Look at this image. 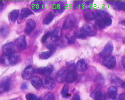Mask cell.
Returning <instances> with one entry per match:
<instances>
[{
    "label": "cell",
    "mask_w": 125,
    "mask_h": 100,
    "mask_svg": "<svg viewBox=\"0 0 125 100\" xmlns=\"http://www.w3.org/2000/svg\"><path fill=\"white\" fill-rule=\"evenodd\" d=\"M15 44L19 50H22L25 49L27 46V41L25 36L21 35L15 39Z\"/></svg>",
    "instance_id": "30bf717a"
},
{
    "label": "cell",
    "mask_w": 125,
    "mask_h": 100,
    "mask_svg": "<svg viewBox=\"0 0 125 100\" xmlns=\"http://www.w3.org/2000/svg\"><path fill=\"white\" fill-rule=\"evenodd\" d=\"M31 84L36 89L39 90L42 86V80L39 76L34 75L31 78Z\"/></svg>",
    "instance_id": "ac0fdd59"
},
{
    "label": "cell",
    "mask_w": 125,
    "mask_h": 100,
    "mask_svg": "<svg viewBox=\"0 0 125 100\" xmlns=\"http://www.w3.org/2000/svg\"><path fill=\"white\" fill-rule=\"evenodd\" d=\"M103 63L104 66L109 69L114 68L116 66V60L115 57L112 56L104 58Z\"/></svg>",
    "instance_id": "8992f818"
},
{
    "label": "cell",
    "mask_w": 125,
    "mask_h": 100,
    "mask_svg": "<svg viewBox=\"0 0 125 100\" xmlns=\"http://www.w3.org/2000/svg\"><path fill=\"white\" fill-rule=\"evenodd\" d=\"M12 81L9 77H5L1 81L0 90L1 93H4L9 91L12 86Z\"/></svg>",
    "instance_id": "7a4b0ae2"
},
{
    "label": "cell",
    "mask_w": 125,
    "mask_h": 100,
    "mask_svg": "<svg viewBox=\"0 0 125 100\" xmlns=\"http://www.w3.org/2000/svg\"><path fill=\"white\" fill-rule=\"evenodd\" d=\"M33 14V12L29 9L23 8L21 10L20 14V18L21 19L26 18L30 15Z\"/></svg>",
    "instance_id": "603a6c76"
},
{
    "label": "cell",
    "mask_w": 125,
    "mask_h": 100,
    "mask_svg": "<svg viewBox=\"0 0 125 100\" xmlns=\"http://www.w3.org/2000/svg\"><path fill=\"white\" fill-rule=\"evenodd\" d=\"M121 86L123 88H125V82H122V84H121Z\"/></svg>",
    "instance_id": "b9f144b4"
},
{
    "label": "cell",
    "mask_w": 125,
    "mask_h": 100,
    "mask_svg": "<svg viewBox=\"0 0 125 100\" xmlns=\"http://www.w3.org/2000/svg\"><path fill=\"white\" fill-rule=\"evenodd\" d=\"M72 100H81L80 96L78 94H74L72 98Z\"/></svg>",
    "instance_id": "8d00e7d4"
},
{
    "label": "cell",
    "mask_w": 125,
    "mask_h": 100,
    "mask_svg": "<svg viewBox=\"0 0 125 100\" xmlns=\"http://www.w3.org/2000/svg\"><path fill=\"white\" fill-rule=\"evenodd\" d=\"M28 85L26 83H24L22 84V86H21V89L22 90H25L27 89Z\"/></svg>",
    "instance_id": "74e56055"
},
{
    "label": "cell",
    "mask_w": 125,
    "mask_h": 100,
    "mask_svg": "<svg viewBox=\"0 0 125 100\" xmlns=\"http://www.w3.org/2000/svg\"><path fill=\"white\" fill-rule=\"evenodd\" d=\"M55 97L54 93L48 92L44 97V100H55Z\"/></svg>",
    "instance_id": "836d02e7"
},
{
    "label": "cell",
    "mask_w": 125,
    "mask_h": 100,
    "mask_svg": "<svg viewBox=\"0 0 125 100\" xmlns=\"http://www.w3.org/2000/svg\"><path fill=\"white\" fill-rule=\"evenodd\" d=\"M82 30L87 36H93L97 34L96 27L93 24L90 23H87L84 24Z\"/></svg>",
    "instance_id": "3957f363"
},
{
    "label": "cell",
    "mask_w": 125,
    "mask_h": 100,
    "mask_svg": "<svg viewBox=\"0 0 125 100\" xmlns=\"http://www.w3.org/2000/svg\"><path fill=\"white\" fill-rule=\"evenodd\" d=\"M4 54L7 56L11 55L15 53V48L14 43L10 42L6 44L2 48Z\"/></svg>",
    "instance_id": "52a82bcc"
},
{
    "label": "cell",
    "mask_w": 125,
    "mask_h": 100,
    "mask_svg": "<svg viewBox=\"0 0 125 100\" xmlns=\"http://www.w3.org/2000/svg\"><path fill=\"white\" fill-rule=\"evenodd\" d=\"M62 31L61 29L57 27L52 32L51 39L52 41L55 42H58L60 40L62 37Z\"/></svg>",
    "instance_id": "e0dca14e"
},
{
    "label": "cell",
    "mask_w": 125,
    "mask_h": 100,
    "mask_svg": "<svg viewBox=\"0 0 125 100\" xmlns=\"http://www.w3.org/2000/svg\"><path fill=\"white\" fill-rule=\"evenodd\" d=\"M112 19L109 17H106L96 20V24L101 28H104L110 26L112 24Z\"/></svg>",
    "instance_id": "7c38bea8"
},
{
    "label": "cell",
    "mask_w": 125,
    "mask_h": 100,
    "mask_svg": "<svg viewBox=\"0 0 125 100\" xmlns=\"http://www.w3.org/2000/svg\"><path fill=\"white\" fill-rule=\"evenodd\" d=\"M9 33V28L6 25H2L1 28L0 33L3 37H6Z\"/></svg>",
    "instance_id": "1f68e13d"
},
{
    "label": "cell",
    "mask_w": 125,
    "mask_h": 100,
    "mask_svg": "<svg viewBox=\"0 0 125 100\" xmlns=\"http://www.w3.org/2000/svg\"><path fill=\"white\" fill-rule=\"evenodd\" d=\"M88 63L87 61L84 59L79 60L76 64V68L78 71L84 72L88 69Z\"/></svg>",
    "instance_id": "d6986e66"
},
{
    "label": "cell",
    "mask_w": 125,
    "mask_h": 100,
    "mask_svg": "<svg viewBox=\"0 0 125 100\" xmlns=\"http://www.w3.org/2000/svg\"><path fill=\"white\" fill-rule=\"evenodd\" d=\"M75 36L76 37L79 39H85L87 37V36L82 31H79L75 32Z\"/></svg>",
    "instance_id": "d6a6232c"
},
{
    "label": "cell",
    "mask_w": 125,
    "mask_h": 100,
    "mask_svg": "<svg viewBox=\"0 0 125 100\" xmlns=\"http://www.w3.org/2000/svg\"><path fill=\"white\" fill-rule=\"evenodd\" d=\"M21 57L18 53H15L11 55L7 56L8 65H14L18 64L20 61Z\"/></svg>",
    "instance_id": "2e32d148"
},
{
    "label": "cell",
    "mask_w": 125,
    "mask_h": 100,
    "mask_svg": "<svg viewBox=\"0 0 125 100\" xmlns=\"http://www.w3.org/2000/svg\"><path fill=\"white\" fill-rule=\"evenodd\" d=\"M122 65L123 68H125V56L123 58L122 61Z\"/></svg>",
    "instance_id": "ab89813d"
},
{
    "label": "cell",
    "mask_w": 125,
    "mask_h": 100,
    "mask_svg": "<svg viewBox=\"0 0 125 100\" xmlns=\"http://www.w3.org/2000/svg\"><path fill=\"white\" fill-rule=\"evenodd\" d=\"M42 80V86L45 89L52 90L54 89L56 83L55 80L49 76L44 77Z\"/></svg>",
    "instance_id": "5b68a950"
},
{
    "label": "cell",
    "mask_w": 125,
    "mask_h": 100,
    "mask_svg": "<svg viewBox=\"0 0 125 100\" xmlns=\"http://www.w3.org/2000/svg\"><path fill=\"white\" fill-rule=\"evenodd\" d=\"M94 97L96 100H105V94L100 91H98L94 94Z\"/></svg>",
    "instance_id": "f546056e"
},
{
    "label": "cell",
    "mask_w": 125,
    "mask_h": 100,
    "mask_svg": "<svg viewBox=\"0 0 125 100\" xmlns=\"http://www.w3.org/2000/svg\"><path fill=\"white\" fill-rule=\"evenodd\" d=\"M77 21L78 19L76 15L74 14H71L67 16L65 20L62 28L65 29H70L75 26Z\"/></svg>",
    "instance_id": "6da1fadb"
},
{
    "label": "cell",
    "mask_w": 125,
    "mask_h": 100,
    "mask_svg": "<svg viewBox=\"0 0 125 100\" xmlns=\"http://www.w3.org/2000/svg\"><path fill=\"white\" fill-rule=\"evenodd\" d=\"M118 100H125V93L121 94L118 97Z\"/></svg>",
    "instance_id": "f35d334b"
},
{
    "label": "cell",
    "mask_w": 125,
    "mask_h": 100,
    "mask_svg": "<svg viewBox=\"0 0 125 100\" xmlns=\"http://www.w3.org/2000/svg\"><path fill=\"white\" fill-rule=\"evenodd\" d=\"M93 1H80L79 7L82 9L88 10L92 7Z\"/></svg>",
    "instance_id": "cb8c5ba5"
},
{
    "label": "cell",
    "mask_w": 125,
    "mask_h": 100,
    "mask_svg": "<svg viewBox=\"0 0 125 100\" xmlns=\"http://www.w3.org/2000/svg\"><path fill=\"white\" fill-rule=\"evenodd\" d=\"M31 10L36 13L42 11L45 9V5L42 1H34L30 5Z\"/></svg>",
    "instance_id": "9c48e42d"
},
{
    "label": "cell",
    "mask_w": 125,
    "mask_h": 100,
    "mask_svg": "<svg viewBox=\"0 0 125 100\" xmlns=\"http://www.w3.org/2000/svg\"><path fill=\"white\" fill-rule=\"evenodd\" d=\"M114 4L118 9L122 11H125V3L119 1H109Z\"/></svg>",
    "instance_id": "f1b7e54d"
},
{
    "label": "cell",
    "mask_w": 125,
    "mask_h": 100,
    "mask_svg": "<svg viewBox=\"0 0 125 100\" xmlns=\"http://www.w3.org/2000/svg\"><path fill=\"white\" fill-rule=\"evenodd\" d=\"M4 4L3 1H0V10L3 9V6H4Z\"/></svg>",
    "instance_id": "60d3db41"
},
{
    "label": "cell",
    "mask_w": 125,
    "mask_h": 100,
    "mask_svg": "<svg viewBox=\"0 0 125 100\" xmlns=\"http://www.w3.org/2000/svg\"><path fill=\"white\" fill-rule=\"evenodd\" d=\"M36 22L33 19H29L26 23V26L25 29V33L28 35L31 34L35 29Z\"/></svg>",
    "instance_id": "4fadbf2b"
},
{
    "label": "cell",
    "mask_w": 125,
    "mask_h": 100,
    "mask_svg": "<svg viewBox=\"0 0 125 100\" xmlns=\"http://www.w3.org/2000/svg\"><path fill=\"white\" fill-rule=\"evenodd\" d=\"M51 33L52 32H48L46 34H44L41 39V42L42 43H45L46 41L49 38V37L51 36Z\"/></svg>",
    "instance_id": "e575fe53"
},
{
    "label": "cell",
    "mask_w": 125,
    "mask_h": 100,
    "mask_svg": "<svg viewBox=\"0 0 125 100\" xmlns=\"http://www.w3.org/2000/svg\"><path fill=\"white\" fill-rule=\"evenodd\" d=\"M54 51L49 50L42 52L39 55V58L42 60H47L54 54Z\"/></svg>",
    "instance_id": "4316f807"
},
{
    "label": "cell",
    "mask_w": 125,
    "mask_h": 100,
    "mask_svg": "<svg viewBox=\"0 0 125 100\" xmlns=\"http://www.w3.org/2000/svg\"><path fill=\"white\" fill-rule=\"evenodd\" d=\"M66 38L69 43L70 44H74L75 43L76 40V37L75 36V32L72 31L68 32L66 35Z\"/></svg>",
    "instance_id": "44dd1931"
},
{
    "label": "cell",
    "mask_w": 125,
    "mask_h": 100,
    "mask_svg": "<svg viewBox=\"0 0 125 100\" xmlns=\"http://www.w3.org/2000/svg\"><path fill=\"white\" fill-rule=\"evenodd\" d=\"M25 98L27 100H42L41 97L38 98L35 94L33 93H29L25 96Z\"/></svg>",
    "instance_id": "4dcf8cb0"
},
{
    "label": "cell",
    "mask_w": 125,
    "mask_h": 100,
    "mask_svg": "<svg viewBox=\"0 0 125 100\" xmlns=\"http://www.w3.org/2000/svg\"><path fill=\"white\" fill-rule=\"evenodd\" d=\"M69 70L67 68H62L58 71L56 75L57 81L60 83L65 82V79Z\"/></svg>",
    "instance_id": "ba28073f"
},
{
    "label": "cell",
    "mask_w": 125,
    "mask_h": 100,
    "mask_svg": "<svg viewBox=\"0 0 125 100\" xmlns=\"http://www.w3.org/2000/svg\"><path fill=\"white\" fill-rule=\"evenodd\" d=\"M19 12L17 10H15L10 12L9 15V17L12 22H14L18 19L19 16Z\"/></svg>",
    "instance_id": "484cf974"
},
{
    "label": "cell",
    "mask_w": 125,
    "mask_h": 100,
    "mask_svg": "<svg viewBox=\"0 0 125 100\" xmlns=\"http://www.w3.org/2000/svg\"><path fill=\"white\" fill-rule=\"evenodd\" d=\"M78 74L75 70H69L65 79V82L71 83L76 81L78 78Z\"/></svg>",
    "instance_id": "9a60e30c"
},
{
    "label": "cell",
    "mask_w": 125,
    "mask_h": 100,
    "mask_svg": "<svg viewBox=\"0 0 125 100\" xmlns=\"http://www.w3.org/2000/svg\"><path fill=\"white\" fill-rule=\"evenodd\" d=\"M66 8V5L64 2H57L53 6V9L55 12L59 14L62 13L64 11Z\"/></svg>",
    "instance_id": "ffe728a7"
},
{
    "label": "cell",
    "mask_w": 125,
    "mask_h": 100,
    "mask_svg": "<svg viewBox=\"0 0 125 100\" xmlns=\"http://www.w3.org/2000/svg\"><path fill=\"white\" fill-rule=\"evenodd\" d=\"M35 69L33 66L30 65L26 67L22 73V77L24 80H28L32 77Z\"/></svg>",
    "instance_id": "5bb4252c"
},
{
    "label": "cell",
    "mask_w": 125,
    "mask_h": 100,
    "mask_svg": "<svg viewBox=\"0 0 125 100\" xmlns=\"http://www.w3.org/2000/svg\"><path fill=\"white\" fill-rule=\"evenodd\" d=\"M54 70V68L52 65H49L46 67L38 68L35 70L34 72L45 77H47L51 75Z\"/></svg>",
    "instance_id": "277c9868"
},
{
    "label": "cell",
    "mask_w": 125,
    "mask_h": 100,
    "mask_svg": "<svg viewBox=\"0 0 125 100\" xmlns=\"http://www.w3.org/2000/svg\"><path fill=\"white\" fill-rule=\"evenodd\" d=\"M113 50V45L111 43H108L100 52V56L104 58L108 57L112 54Z\"/></svg>",
    "instance_id": "8fae6325"
},
{
    "label": "cell",
    "mask_w": 125,
    "mask_h": 100,
    "mask_svg": "<svg viewBox=\"0 0 125 100\" xmlns=\"http://www.w3.org/2000/svg\"><path fill=\"white\" fill-rule=\"evenodd\" d=\"M69 86L67 84L64 85L62 88L61 92V95L63 98H67L70 96V95L69 93Z\"/></svg>",
    "instance_id": "83f0119b"
},
{
    "label": "cell",
    "mask_w": 125,
    "mask_h": 100,
    "mask_svg": "<svg viewBox=\"0 0 125 100\" xmlns=\"http://www.w3.org/2000/svg\"><path fill=\"white\" fill-rule=\"evenodd\" d=\"M47 48L50 50L54 51L56 50L57 47L55 44L52 43H48L46 45Z\"/></svg>",
    "instance_id": "d590c367"
},
{
    "label": "cell",
    "mask_w": 125,
    "mask_h": 100,
    "mask_svg": "<svg viewBox=\"0 0 125 100\" xmlns=\"http://www.w3.org/2000/svg\"><path fill=\"white\" fill-rule=\"evenodd\" d=\"M55 15L54 13L50 12L47 15L45 18L43 20L42 23L44 25H48L50 24L53 20Z\"/></svg>",
    "instance_id": "d4e9b609"
},
{
    "label": "cell",
    "mask_w": 125,
    "mask_h": 100,
    "mask_svg": "<svg viewBox=\"0 0 125 100\" xmlns=\"http://www.w3.org/2000/svg\"><path fill=\"white\" fill-rule=\"evenodd\" d=\"M118 89L116 87L111 86L109 87L108 90V94L110 98L113 100H115L117 95Z\"/></svg>",
    "instance_id": "7402d4cb"
}]
</instances>
